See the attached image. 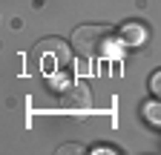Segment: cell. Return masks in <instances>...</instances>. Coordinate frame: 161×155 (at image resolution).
Instances as JSON below:
<instances>
[{
  "instance_id": "6da1fadb",
  "label": "cell",
  "mask_w": 161,
  "mask_h": 155,
  "mask_svg": "<svg viewBox=\"0 0 161 155\" xmlns=\"http://www.w3.org/2000/svg\"><path fill=\"white\" fill-rule=\"evenodd\" d=\"M121 35L104 23H86L72 32V49L80 57H109L118 49Z\"/></svg>"
},
{
  "instance_id": "7a4b0ae2",
  "label": "cell",
  "mask_w": 161,
  "mask_h": 155,
  "mask_svg": "<svg viewBox=\"0 0 161 155\" xmlns=\"http://www.w3.org/2000/svg\"><path fill=\"white\" fill-rule=\"evenodd\" d=\"M32 55H35V61L40 63V69L49 72L52 66H64L69 61V46L64 40H58V37H49V40H40L32 49Z\"/></svg>"
},
{
  "instance_id": "3957f363",
  "label": "cell",
  "mask_w": 161,
  "mask_h": 155,
  "mask_svg": "<svg viewBox=\"0 0 161 155\" xmlns=\"http://www.w3.org/2000/svg\"><path fill=\"white\" fill-rule=\"evenodd\" d=\"M69 106H78V109H86L89 101H92V95H89V86L86 83H80V81H69L64 86V95H60Z\"/></svg>"
},
{
  "instance_id": "277c9868",
  "label": "cell",
  "mask_w": 161,
  "mask_h": 155,
  "mask_svg": "<svg viewBox=\"0 0 161 155\" xmlns=\"http://www.w3.org/2000/svg\"><path fill=\"white\" fill-rule=\"evenodd\" d=\"M121 37H124V40L127 43H144L147 40V26H138V23H130L127 29H124V35H121Z\"/></svg>"
},
{
  "instance_id": "5b68a950",
  "label": "cell",
  "mask_w": 161,
  "mask_h": 155,
  "mask_svg": "<svg viewBox=\"0 0 161 155\" xmlns=\"http://www.w3.org/2000/svg\"><path fill=\"white\" fill-rule=\"evenodd\" d=\"M150 92L155 95V98H161V69L153 72V78H150Z\"/></svg>"
},
{
  "instance_id": "8992f818",
  "label": "cell",
  "mask_w": 161,
  "mask_h": 155,
  "mask_svg": "<svg viewBox=\"0 0 161 155\" xmlns=\"http://www.w3.org/2000/svg\"><path fill=\"white\" fill-rule=\"evenodd\" d=\"M147 118H150V121H155V124H161V109H158L155 104H150V106H147Z\"/></svg>"
},
{
  "instance_id": "52a82bcc",
  "label": "cell",
  "mask_w": 161,
  "mask_h": 155,
  "mask_svg": "<svg viewBox=\"0 0 161 155\" xmlns=\"http://www.w3.org/2000/svg\"><path fill=\"white\" fill-rule=\"evenodd\" d=\"M58 152H60V155H64V152H80V144H64Z\"/></svg>"
}]
</instances>
